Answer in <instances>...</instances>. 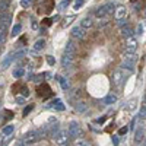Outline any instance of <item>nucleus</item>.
<instances>
[{"mask_svg":"<svg viewBox=\"0 0 146 146\" xmlns=\"http://www.w3.org/2000/svg\"><path fill=\"white\" fill-rule=\"evenodd\" d=\"M114 12V3H104L95 10V16L100 19H105L108 15H111Z\"/></svg>","mask_w":146,"mask_h":146,"instance_id":"1","label":"nucleus"},{"mask_svg":"<svg viewBox=\"0 0 146 146\" xmlns=\"http://www.w3.org/2000/svg\"><path fill=\"white\" fill-rule=\"evenodd\" d=\"M69 139H70V136H69L67 130H58L53 136V140H54V143L57 146H66L69 143Z\"/></svg>","mask_w":146,"mask_h":146,"instance_id":"2","label":"nucleus"},{"mask_svg":"<svg viewBox=\"0 0 146 146\" xmlns=\"http://www.w3.org/2000/svg\"><path fill=\"white\" fill-rule=\"evenodd\" d=\"M137 48V40L135 36H130L126 40V53L124 54H135Z\"/></svg>","mask_w":146,"mask_h":146,"instance_id":"3","label":"nucleus"},{"mask_svg":"<svg viewBox=\"0 0 146 146\" xmlns=\"http://www.w3.org/2000/svg\"><path fill=\"white\" fill-rule=\"evenodd\" d=\"M10 21H12V15L9 13V12H6V13H0V32H6Z\"/></svg>","mask_w":146,"mask_h":146,"instance_id":"4","label":"nucleus"},{"mask_svg":"<svg viewBox=\"0 0 146 146\" xmlns=\"http://www.w3.org/2000/svg\"><path fill=\"white\" fill-rule=\"evenodd\" d=\"M67 131H69V136L75 137V139H78L80 136V133H82L80 126H79V123H76V121H72V123L69 124V130Z\"/></svg>","mask_w":146,"mask_h":146,"instance_id":"5","label":"nucleus"},{"mask_svg":"<svg viewBox=\"0 0 146 146\" xmlns=\"http://www.w3.org/2000/svg\"><path fill=\"white\" fill-rule=\"evenodd\" d=\"M126 80V75H124V72L123 70H115L114 73H113V83L115 85V86H120L121 83H123Z\"/></svg>","mask_w":146,"mask_h":146,"instance_id":"6","label":"nucleus"},{"mask_svg":"<svg viewBox=\"0 0 146 146\" xmlns=\"http://www.w3.org/2000/svg\"><path fill=\"white\" fill-rule=\"evenodd\" d=\"M70 34H72L73 38H76V40H83V38H85V35H86L85 29H83V28H80L79 25H78V27H73Z\"/></svg>","mask_w":146,"mask_h":146,"instance_id":"7","label":"nucleus"},{"mask_svg":"<svg viewBox=\"0 0 146 146\" xmlns=\"http://www.w3.org/2000/svg\"><path fill=\"white\" fill-rule=\"evenodd\" d=\"M73 58H75V56H72V54H63V57H62V66L64 67V69H67V67H72V64H73Z\"/></svg>","mask_w":146,"mask_h":146,"instance_id":"8","label":"nucleus"},{"mask_svg":"<svg viewBox=\"0 0 146 146\" xmlns=\"http://www.w3.org/2000/svg\"><path fill=\"white\" fill-rule=\"evenodd\" d=\"M126 15H127V9H126L124 6H118V7L115 9V13H114V16H115V19H117V21L126 19Z\"/></svg>","mask_w":146,"mask_h":146,"instance_id":"9","label":"nucleus"},{"mask_svg":"<svg viewBox=\"0 0 146 146\" xmlns=\"http://www.w3.org/2000/svg\"><path fill=\"white\" fill-rule=\"evenodd\" d=\"M94 25V18L92 16H85L82 21H80V28H83V29H89L91 27Z\"/></svg>","mask_w":146,"mask_h":146,"instance_id":"10","label":"nucleus"},{"mask_svg":"<svg viewBox=\"0 0 146 146\" xmlns=\"http://www.w3.org/2000/svg\"><path fill=\"white\" fill-rule=\"evenodd\" d=\"M121 70H129V72H133L135 70V60H127V58H124L123 60V63H121Z\"/></svg>","mask_w":146,"mask_h":146,"instance_id":"11","label":"nucleus"},{"mask_svg":"<svg viewBox=\"0 0 146 146\" xmlns=\"http://www.w3.org/2000/svg\"><path fill=\"white\" fill-rule=\"evenodd\" d=\"M120 34L123 35L126 40H127V38H130V36H133L135 31H133V28H131L130 25H126V27H121V29H120Z\"/></svg>","mask_w":146,"mask_h":146,"instance_id":"12","label":"nucleus"},{"mask_svg":"<svg viewBox=\"0 0 146 146\" xmlns=\"http://www.w3.org/2000/svg\"><path fill=\"white\" fill-rule=\"evenodd\" d=\"M48 107H51V108H54L56 111H64V104L62 102V100H58V98L53 100V101H51V104L48 105Z\"/></svg>","mask_w":146,"mask_h":146,"instance_id":"13","label":"nucleus"},{"mask_svg":"<svg viewBox=\"0 0 146 146\" xmlns=\"http://www.w3.org/2000/svg\"><path fill=\"white\" fill-rule=\"evenodd\" d=\"M64 53L75 56V54H76V44L73 42V41H67V42H66V47H64Z\"/></svg>","mask_w":146,"mask_h":146,"instance_id":"14","label":"nucleus"},{"mask_svg":"<svg viewBox=\"0 0 146 146\" xmlns=\"http://www.w3.org/2000/svg\"><path fill=\"white\" fill-rule=\"evenodd\" d=\"M44 47H45V40H44V38H40V40H36L35 44L32 45V50H34L35 53H38V51L44 50Z\"/></svg>","mask_w":146,"mask_h":146,"instance_id":"15","label":"nucleus"},{"mask_svg":"<svg viewBox=\"0 0 146 146\" xmlns=\"http://www.w3.org/2000/svg\"><path fill=\"white\" fill-rule=\"evenodd\" d=\"M143 139H145V129L140 127V129H137L136 133H135V143L139 145V143L143 142Z\"/></svg>","mask_w":146,"mask_h":146,"instance_id":"16","label":"nucleus"},{"mask_svg":"<svg viewBox=\"0 0 146 146\" xmlns=\"http://www.w3.org/2000/svg\"><path fill=\"white\" fill-rule=\"evenodd\" d=\"M102 102L107 104V105H111V104L117 102V95H115V94H108L105 98L102 100Z\"/></svg>","mask_w":146,"mask_h":146,"instance_id":"17","label":"nucleus"},{"mask_svg":"<svg viewBox=\"0 0 146 146\" xmlns=\"http://www.w3.org/2000/svg\"><path fill=\"white\" fill-rule=\"evenodd\" d=\"M50 94H51V91H50V86H48V85H41V86H38V95L48 96Z\"/></svg>","mask_w":146,"mask_h":146,"instance_id":"18","label":"nucleus"},{"mask_svg":"<svg viewBox=\"0 0 146 146\" xmlns=\"http://www.w3.org/2000/svg\"><path fill=\"white\" fill-rule=\"evenodd\" d=\"M75 107H76V110H78V111H79L80 114H82V113H86V111H88V104L85 102V101H78Z\"/></svg>","mask_w":146,"mask_h":146,"instance_id":"19","label":"nucleus"},{"mask_svg":"<svg viewBox=\"0 0 146 146\" xmlns=\"http://www.w3.org/2000/svg\"><path fill=\"white\" fill-rule=\"evenodd\" d=\"M10 7V0H0V13H6Z\"/></svg>","mask_w":146,"mask_h":146,"instance_id":"20","label":"nucleus"},{"mask_svg":"<svg viewBox=\"0 0 146 146\" xmlns=\"http://www.w3.org/2000/svg\"><path fill=\"white\" fill-rule=\"evenodd\" d=\"M13 60H15V56L10 53V54H9V56H7V57L3 60V63H2V69H7V67L12 64V62H13Z\"/></svg>","mask_w":146,"mask_h":146,"instance_id":"21","label":"nucleus"},{"mask_svg":"<svg viewBox=\"0 0 146 146\" xmlns=\"http://www.w3.org/2000/svg\"><path fill=\"white\" fill-rule=\"evenodd\" d=\"M56 78H57L58 83L62 85V88H63L64 91H67V89H69V80H67L66 78H63V76H60V75H57Z\"/></svg>","mask_w":146,"mask_h":146,"instance_id":"22","label":"nucleus"},{"mask_svg":"<svg viewBox=\"0 0 146 146\" xmlns=\"http://www.w3.org/2000/svg\"><path fill=\"white\" fill-rule=\"evenodd\" d=\"M13 130H15V127L12 126V124H9V126H6L5 129H3V136L5 137H7V136H10L12 133H13Z\"/></svg>","mask_w":146,"mask_h":146,"instance_id":"23","label":"nucleus"},{"mask_svg":"<svg viewBox=\"0 0 146 146\" xmlns=\"http://www.w3.org/2000/svg\"><path fill=\"white\" fill-rule=\"evenodd\" d=\"M23 75H25V69H23V67H21V66H19V67H18V69H16V70L13 72V76H15L16 79L22 78Z\"/></svg>","mask_w":146,"mask_h":146,"instance_id":"24","label":"nucleus"},{"mask_svg":"<svg viewBox=\"0 0 146 146\" xmlns=\"http://www.w3.org/2000/svg\"><path fill=\"white\" fill-rule=\"evenodd\" d=\"M22 31V25L21 23H18V25H15L13 28H12V36H18Z\"/></svg>","mask_w":146,"mask_h":146,"instance_id":"25","label":"nucleus"},{"mask_svg":"<svg viewBox=\"0 0 146 146\" xmlns=\"http://www.w3.org/2000/svg\"><path fill=\"white\" fill-rule=\"evenodd\" d=\"M137 117H139V118H146V105H142V107H140Z\"/></svg>","mask_w":146,"mask_h":146,"instance_id":"26","label":"nucleus"},{"mask_svg":"<svg viewBox=\"0 0 146 146\" xmlns=\"http://www.w3.org/2000/svg\"><path fill=\"white\" fill-rule=\"evenodd\" d=\"M73 21H75V16H66L64 18V22H63V27H69Z\"/></svg>","mask_w":146,"mask_h":146,"instance_id":"27","label":"nucleus"},{"mask_svg":"<svg viewBox=\"0 0 146 146\" xmlns=\"http://www.w3.org/2000/svg\"><path fill=\"white\" fill-rule=\"evenodd\" d=\"M83 3H85V0H76V2L73 3V9H75V10H79V7H82Z\"/></svg>","mask_w":146,"mask_h":146,"instance_id":"28","label":"nucleus"},{"mask_svg":"<svg viewBox=\"0 0 146 146\" xmlns=\"http://www.w3.org/2000/svg\"><path fill=\"white\" fill-rule=\"evenodd\" d=\"M75 146H91L86 140H83V139H78L76 142H75Z\"/></svg>","mask_w":146,"mask_h":146,"instance_id":"29","label":"nucleus"},{"mask_svg":"<svg viewBox=\"0 0 146 146\" xmlns=\"http://www.w3.org/2000/svg\"><path fill=\"white\" fill-rule=\"evenodd\" d=\"M25 54H27V50H25V48H22L21 51H18V53H16V54H13V56H15V60H16V58H22Z\"/></svg>","mask_w":146,"mask_h":146,"instance_id":"30","label":"nucleus"},{"mask_svg":"<svg viewBox=\"0 0 146 146\" xmlns=\"http://www.w3.org/2000/svg\"><path fill=\"white\" fill-rule=\"evenodd\" d=\"M67 6H69V0H63V2L58 5V10H64Z\"/></svg>","mask_w":146,"mask_h":146,"instance_id":"31","label":"nucleus"},{"mask_svg":"<svg viewBox=\"0 0 146 146\" xmlns=\"http://www.w3.org/2000/svg\"><path fill=\"white\" fill-rule=\"evenodd\" d=\"M32 3V0H21V6L22 7H29Z\"/></svg>","mask_w":146,"mask_h":146,"instance_id":"32","label":"nucleus"},{"mask_svg":"<svg viewBox=\"0 0 146 146\" xmlns=\"http://www.w3.org/2000/svg\"><path fill=\"white\" fill-rule=\"evenodd\" d=\"M16 104L18 105H23V104H25V96H16Z\"/></svg>","mask_w":146,"mask_h":146,"instance_id":"33","label":"nucleus"},{"mask_svg":"<svg viewBox=\"0 0 146 146\" xmlns=\"http://www.w3.org/2000/svg\"><path fill=\"white\" fill-rule=\"evenodd\" d=\"M136 107V100H131V101H129V104H127V110H133V108H135Z\"/></svg>","mask_w":146,"mask_h":146,"instance_id":"34","label":"nucleus"},{"mask_svg":"<svg viewBox=\"0 0 146 146\" xmlns=\"http://www.w3.org/2000/svg\"><path fill=\"white\" fill-rule=\"evenodd\" d=\"M48 13H50V12L53 10V0H47V9H45Z\"/></svg>","mask_w":146,"mask_h":146,"instance_id":"35","label":"nucleus"},{"mask_svg":"<svg viewBox=\"0 0 146 146\" xmlns=\"http://www.w3.org/2000/svg\"><path fill=\"white\" fill-rule=\"evenodd\" d=\"M47 63L50 64V66H54V63H56L54 57H53V56H47Z\"/></svg>","mask_w":146,"mask_h":146,"instance_id":"36","label":"nucleus"},{"mask_svg":"<svg viewBox=\"0 0 146 146\" xmlns=\"http://www.w3.org/2000/svg\"><path fill=\"white\" fill-rule=\"evenodd\" d=\"M5 41H6V32H0V45L5 44Z\"/></svg>","mask_w":146,"mask_h":146,"instance_id":"37","label":"nucleus"},{"mask_svg":"<svg viewBox=\"0 0 146 146\" xmlns=\"http://www.w3.org/2000/svg\"><path fill=\"white\" fill-rule=\"evenodd\" d=\"M31 111H32V105H28V107H25V110H23V115H28Z\"/></svg>","mask_w":146,"mask_h":146,"instance_id":"38","label":"nucleus"},{"mask_svg":"<svg viewBox=\"0 0 146 146\" xmlns=\"http://www.w3.org/2000/svg\"><path fill=\"white\" fill-rule=\"evenodd\" d=\"M28 95H29V89H28L27 86H23V88H22V96H25V98H27Z\"/></svg>","mask_w":146,"mask_h":146,"instance_id":"39","label":"nucleus"},{"mask_svg":"<svg viewBox=\"0 0 146 146\" xmlns=\"http://www.w3.org/2000/svg\"><path fill=\"white\" fill-rule=\"evenodd\" d=\"M31 27H32V29H38V23H36V21H35V19H32V21H31Z\"/></svg>","mask_w":146,"mask_h":146,"instance_id":"40","label":"nucleus"},{"mask_svg":"<svg viewBox=\"0 0 146 146\" xmlns=\"http://www.w3.org/2000/svg\"><path fill=\"white\" fill-rule=\"evenodd\" d=\"M127 130H129L127 127H121V129L118 130V135H126V133H127Z\"/></svg>","mask_w":146,"mask_h":146,"instance_id":"41","label":"nucleus"},{"mask_svg":"<svg viewBox=\"0 0 146 146\" xmlns=\"http://www.w3.org/2000/svg\"><path fill=\"white\" fill-rule=\"evenodd\" d=\"M107 23H108V21H107V19H101V22H100V27H105Z\"/></svg>","mask_w":146,"mask_h":146,"instance_id":"42","label":"nucleus"},{"mask_svg":"<svg viewBox=\"0 0 146 146\" xmlns=\"http://www.w3.org/2000/svg\"><path fill=\"white\" fill-rule=\"evenodd\" d=\"M104 121H105V117H101V118H98V120H96V123H100V124H102Z\"/></svg>","mask_w":146,"mask_h":146,"instance_id":"43","label":"nucleus"},{"mask_svg":"<svg viewBox=\"0 0 146 146\" xmlns=\"http://www.w3.org/2000/svg\"><path fill=\"white\" fill-rule=\"evenodd\" d=\"M44 21H45V25H47V27H50V25H51V19H48V18H47V19H44Z\"/></svg>","mask_w":146,"mask_h":146,"instance_id":"44","label":"nucleus"},{"mask_svg":"<svg viewBox=\"0 0 146 146\" xmlns=\"http://www.w3.org/2000/svg\"><path fill=\"white\" fill-rule=\"evenodd\" d=\"M113 143H114V146H117V145H118V139H117L115 136L113 137Z\"/></svg>","mask_w":146,"mask_h":146,"instance_id":"45","label":"nucleus"},{"mask_svg":"<svg viewBox=\"0 0 146 146\" xmlns=\"http://www.w3.org/2000/svg\"><path fill=\"white\" fill-rule=\"evenodd\" d=\"M142 31H143V27L139 25V35H142Z\"/></svg>","mask_w":146,"mask_h":146,"instance_id":"46","label":"nucleus"},{"mask_svg":"<svg viewBox=\"0 0 146 146\" xmlns=\"http://www.w3.org/2000/svg\"><path fill=\"white\" fill-rule=\"evenodd\" d=\"M143 102H145V105H146V94L143 95Z\"/></svg>","mask_w":146,"mask_h":146,"instance_id":"47","label":"nucleus"},{"mask_svg":"<svg viewBox=\"0 0 146 146\" xmlns=\"http://www.w3.org/2000/svg\"><path fill=\"white\" fill-rule=\"evenodd\" d=\"M21 146H29V145H25V143H23V145H21Z\"/></svg>","mask_w":146,"mask_h":146,"instance_id":"48","label":"nucleus"},{"mask_svg":"<svg viewBox=\"0 0 146 146\" xmlns=\"http://www.w3.org/2000/svg\"><path fill=\"white\" fill-rule=\"evenodd\" d=\"M0 110H2V104H0Z\"/></svg>","mask_w":146,"mask_h":146,"instance_id":"49","label":"nucleus"},{"mask_svg":"<svg viewBox=\"0 0 146 146\" xmlns=\"http://www.w3.org/2000/svg\"><path fill=\"white\" fill-rule=\"evenodd\" d=\"M131 2H136V0H131Z\"/></svg>","mask_w":146,"mask_h":146,"instance_id":"50","label":"nucleus"},{"mask_svg":"<svg viewBox=\"0 0 146 146\" xmlns=\"http://www.w3.org/2000/svg\"><path fill=\"white\" fill-rule=\"evenodd\" d=\"M145 146H146V143H145Z\"/></svg>","mask_w":146,"mask_h":146,"instance_id":"51","label":"nucleus"}]
</instances>
